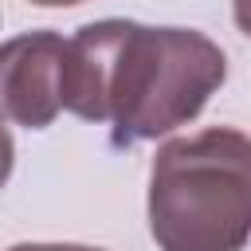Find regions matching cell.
Masks as SVG:
<instances>
[{"instance_id":"8992f818","label":"cell","mask_w":251,"mask_h":251,"mask_svg":"<svg viewBox=\"0 0 251 251\" xmlns=\"http://www.w3.org/2000/svg\"><path fill=\"white\" fill-rule=\"evenodd\" d=\"M231 16H235V27L251 35V0H231Z\"/></svg>"},{"instance_id":"277c9868","label":"cell","mask_w":251,"mask_h":251,"mask_svg":"<svg viewBox=\"0 0 251 251\" xmlns=\"http://www.w3.org/2000/svg\"><path fill=\"white\" fill-rule=\"evenodd\" d=\"M8 173H12V137L4 129V118H0V184L8 180Z\"/></svg>"},{"instance_id":"52a82bcc","label":"cell","mask_w":251,"mask_h":251,"mask_svg":"<svg viewBox=\"0 0 251 251\" xmlns=\"http://www.w3.org/2000/svg\"><path fill=\"white\" fill-rule=\"evenodd\" d=\"M31 4H43V8H71V4H82V0H31Z\"/></svg>"},{"instance_id":"6da1fadb","label":"cell","mask_w":251,"mask_h":251,"mask_svg":"<svg viewBox=\"0 0 251 251\" xmlns=\"http://www.w3.org/2000/svg\"><path fill=\"white\" fill-rule=\"evenodd\" d=\"M224 78V51L192 27L98 20L67 39L63 110L110 122L114 141L133 145L196 118Z\"/></svg>"},{"instance_id":"7a4b0ae2","label":"cell","mask_w":251,"mask_h":251,"mask_svg":"<svg viewBox=\"0 0 251 251\" xmlns=\"http://www.w3.org/2000/svg\"><path fill=\"white\" fill-rule=\"evenodd\" d=\"M149 231L161 251H239L251 239V137L216 126L161 145Z\"/></svg>"},{"instance_id":"5b68a950","label":"cell","mask_w":251,"mask_h":251,"mask_svg":"<svg viewBox=\"0 0 251 251\" xmlns=\"http://www.w3.org/2000/svg\"><path fill=\"white\" fill-rule=\"evenodd\" d=\"M8 251H98V247H78V243H16Z\"/></svg>"},{"instance_id":"3957f363","label":"cell","mask_w":251,"mask_h":251,"mask_svg":"<svg viewBox=\"0 0 251 251\" xmlns=\"http://www.w3.org/2000/svg\"><path fill=\"white\" fill-rule=\"evenodd\" d=\"M67 39L55 31H27L0 47V118L43 129L63 110Z\"/></svg>"}]
</instances>
